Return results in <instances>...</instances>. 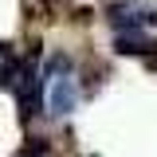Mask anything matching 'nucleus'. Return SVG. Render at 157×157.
Segmentation results:
<instances>
[{"label":"nucleus","mask_w":157,"mask_h":157,"mask_svg":"<svg viewBox=\"0 0 157 157\" xmlns=\"http://www.w3.org/2000/svg\"><path fill=\"white\" fill-rule=\"evenodd\" d=\"M78 98H82V90H78V82H75V71H71V75L47 78V98H43V106H47L51 118L75 114V110H78Z\"/></svg>","instance_id":"1"},{"label":"nucleus","mask_w":157,"mask_h":157,"mask_svg":"<svg viewBox=\"0 0 157 157\" xmlns=\"http://www.w3.org/2000/svg\"><path fill=\"white\" fill-rule=\"evenodd\" d=\"M153 20H157V12L145 0H118V4H110V28L114 32H145Z\"/></svg>","instance_id":"2"},{"label":"nucleus","mask_w":157,"mask_h":157,"mask_svg":"<svg viewBox=\"0 0 157 157\" xmlns=\"http://www.w3.org/2000/svg\"><path fill=\"white\" fill-rule=\"evenodd\" d=\"M114 47L122 51V55H153V51H157V39H149L145 32H118Z\"/></svg>","instance_id":"3"},{"label":"nucleus","mask_w":157,"mask_h":157,"mask_svg":"<svg viewBox=\"0 0 157 157\" xmlns=\"http://www.w3.org/2000/svg\"><path fill=\"white\" fill-rule=\"evenodd\" d=\"M12 78H16V55L0 47V86H8Z\"/></svg>","instance_id":"4"}]
</instances>
